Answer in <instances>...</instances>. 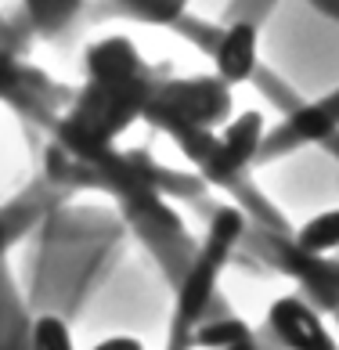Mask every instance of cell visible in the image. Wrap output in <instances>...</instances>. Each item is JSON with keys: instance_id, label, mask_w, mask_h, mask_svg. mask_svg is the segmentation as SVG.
I'll list each match as a JSON object with an SVG mask.
<instances>
[{"instance_id": "1", "label": "cell", "mask_w": 339, "mask_h": 350, "mask_svg": "<svg viewBox=\"0 0 339 350\" xmlns=\"http://www.w3.org/2000/svg\"><path fill=\"white\" fill-rule=\"evenodd\" d=\"M267 325L289 350H339L321 314L299 296H278L267 310Z\"/></svg>"}, {"instance_id": "2", "label": "cell", "mask_w": 339, "mask_h": 350, "mask_svg": "<svg viewBox=\"0 0 339 350\" xmlns=\"http://www.w3.org/2000/svg\"><path fill=\"white\" fill-rule=\"evenodd\" d=\"M217 76L220 83L239 87L256 72V25L253 22H234L217 44Z\"/></svg>"}, {"instance_id": "3", "label": "cell", "mask_w": 339, "mask_h": 350, "mask_svg": "<svg viewBox=\"0 0 339 350\" xmlns=\"http://www.w3.org/2000/svg\"><path fill=\"white\" fill-rule=\"evenodd\" d=\"M296 245L307 256H325L339 250V206L332 210H321L307 220L303 228L296 231Z\"/></svg>"}, {"instance_id": "4", "label": "cell", "mask_w": 339, "mask_h": 350, "mask_svg": "<svg viewBox=\"0 0 339 350\" xmlns=\"http://www.w3.org/2000/svg\"><path fill=\"white\" fill-rule=\"evenodd\" d=\"M29 350H76L69 325H65L58 314L36 318L33 329H29Z\"/></svg>"}, {"instance_id": "5", "label": "cell", "mask_w": 339, "mask_h": 350, "mask_svg": "<svg viewBox=\"0 0 339 350\" xmlns=\"http://www.w3.org/2000/svg\"><path fill=\"white\" fill-rule=\"evenodd\" d=\"M90 350H145V343L134 340V336H109V340L94 343Z\"/></svg>"}]
</instances>
